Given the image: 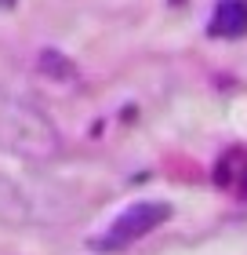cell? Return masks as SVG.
I'll use <instances>...</instances> for the list:
<instances>
[{
  "label": "cell",
  "mask_w": 247,
  "mask_h": 255,
  "mask_svg": "<svg viewBox=\"0 0 247 255\" xmlns=\"http://www.w3.org/2000/svg\"><path fill=\"white\" fill-rule=\"evenodd\" d=\"M167 219H171L167 201H135L105 226V234H98L91 241V248L95 252H124V248H131L135 241L149 237L153 230H160Z\"/></svg>",
  "instance_id": "obj_1"
},
{
  "label": "cell",
  "mask_w": 247,
  "mask_h": 255,
  "mask_svg": "<svg viewBox=\"0 0 247 255\" xmlns=\"http://www.w3.org/2000/svg\"><path fill=\"white\" fill-rule=\"evenodd\" d=\"M215 182L222 190L237 193V197H247V149H226L215 164Z\"/></svg>",
  "instance_id": "obj_2"
},
{
  "label": "cell",
  "mask_w": 247,
  "mask_h": 255,
  "mask_svg": "<svg viewBox=\"0 0 247 255\" xmlns=\"http://www.w3.org/2000/svg\"><path fill=\"white\" fill-rule=\"evenodd\" d=\"M207 29L215 33V37H226V40L244 37L247 33V0H218Z\"/></svg>",
  "instance_id": "obj_3"
}]
</instances>
